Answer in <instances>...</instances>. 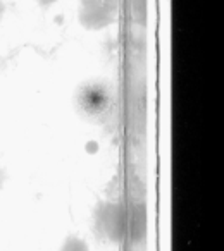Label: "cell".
I'll return each mask as SVG.
<instances>
[{
	"instance_id": "obj_1",
	"label": "cell",
	"mask_w": 224,
	"mask_h": 251,
	"mask_svg": "<svg viewBox=\"0 0 224 251\" xmlns=\"http://www.w3.org/2000/svg\"><path fill=\"white\" fill-rule=\"evenodd\" d=\"M95 232L102 239L121 243L126 232V212L119 203H100L95 210Z\"/></svg>"
},
{
	"instance_id": "obj_2",
	"label": "cell",
	"mask_w": 224,
	"mask_h": 251,
	"mask_svg": "<svg viewBox=\"0 0 224 251\" xmlns=\"http://www.w3.org/2000/svg\"><path fill=\"white\" fill-rule=\"evenodd\" d=\"M126 230L130 232V237L133 243H141L147 237L148 217L147 206H145L143 201L131 203L130 212L126 213Z\"/></svg>"
},
{
	"instance_id": "obj_3",
	"label": "cell",
	"mask_w": 224,
	"mask_h": 251,
	"mask_svg": "<svg viewBox=\"0 0 224 251\" xmlns=\"http://www.w3.org/2000/svg\"><path fill=\"white\" fill-rule=\"evenodd\" d=\"M59 251H90V248L86 241L81 239L80 236H67Z\"/></svg>"
},
{
	"instance_id": "obj_4",
	"label": "cell",
	"mask_w": 224,
	"mask_h": 251,
	"mask_svg": "<svg viewBox=\"0 0 224 251\" xmlns=\"http://www.w3.org/2000/svg\"><path fill=\"white\" fill-rule=\"evenodd\" d=\"M36 2H38L42 7H49V5H52L56 0H36Z\"/></svg>"
},
{
	"instance_id": "obj_5",
	"label": "cell",
	"mask_w": 224,
	"mask_h": 251,
	"mask_svg": "<svg viewBox=\"0 0 224 251\" xmlns=\"http://www.w3.org/2000/svg\"><path fill=\"white\" fill-rule=\"evenodd\" d=\"M4 182H5V174H4V171L0 169V189H2V186H4Z\"/></svg>"
},
{
	"instance_id": "obj_6",
	"label": "cell",
	"mask_w": 224,
	"mask_h": 251,
	"mask_svg": "<svg viewBox=\"0 0 224 251\" xmlns=\"http://www.w3.org/2000/svg\"><path fill=\"white\" fill-rule=\"evenodd\" d=\"M4 12H5V5H4V2L0 0V19H2V16H4Z\"/></svg>"
}]
</instances>
